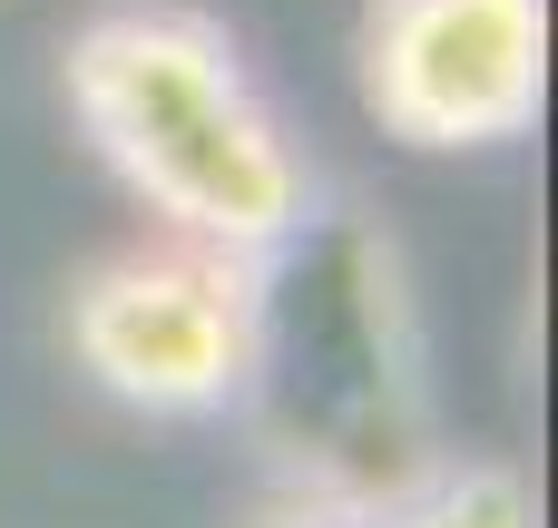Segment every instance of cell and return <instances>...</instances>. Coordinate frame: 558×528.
<instances>
[{
  "label": "cell",
  "instance_id": "obj_5",
  "mask_svg": "<svg viewBox=\"0 0 558 528\" xmlns=\"http://www.w3.org/2000/svg\"><path fill=\"white\" fill-rule=\"evenodd\" d=\"M245 528H539V490L510 461H432L422 480L373 490V500L275 490Z\"/></svg>",
  "mask_w": 558,
  "mask_h": 528
},
{
  "label": "cell",
  "instance_id": "obj_4",
  "mask_svg": "<svg viewBox=\"0 0 558 528\" xmlns=\"http://www.w3.org/2000/svg\"><path fill=\"white\" fill-rule=\"evenodd\" d=\"M353 88L422 157L520 147L549 108V0H363Z\"/></svg>",
  "mask_w": 558,
  "mask_h": 528
},
{
  "label": "cell",
  "instance_id": "obj_3",
  "mask_svg": "<svg viewBox=\"0 0 558 528\" xmlns=\"http://www.w3.org/2000/svg\"><path fill=\"white\" fill-rule=\"evenodd\" d=\"M255 323H265V255H226L196 235L118 245L59 304L69 363L147 421L235 412L255 372Z\"/></svg>",
  "mask_w": 558,
  "mask_h": 528
},
{
  "label": "cell",
  "instance_id": "obj_1",
  "mask_svg": "<svg viewBox=\"0 0 558 528\" xmlns=\"http://www.w3.org/2000/svg\"><path fill=\"white\" fill-rule=\"evenodd\" d=\"M59 98L98 147V167L157 216V235L275 255L314 216V167L216 10L186 0L88 10L59 49Z\"/></svg>",
  "mask_w": 558,
  "mask_h": 528
},
{
  "label": "cell",
  "instance_id": "obj_2",
  "mask_svg": "<svg viewBox=\"0 0 558 528\" xmlns=\"http://www.w3.org/2000/svg\"><path fill=\"white\" fill-rule=\"evenodd\" d=\"M235 412L255 421L275 480L314 500H373L441 461L412 294L383 235L343 225L324 245L304 216L265 255V323Z\"/></svg>",
  "mask_w": 558,
  "mask_h": 528
}]
</instances>
